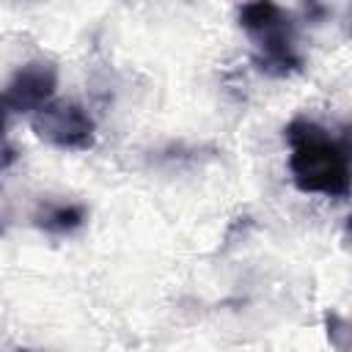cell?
<instances>
[{
  "label": "cell",
  "mask_w": 352,
  "mask_h": 352,
  "mask_svg": "<svg viewBox=\"0 0 352 352\" xmlns=\"http://www.w3.org/2000/svg\"><path fill=\"white\" fill-rule=\"evenodd\" d=\"M30 126L44 143L63 151H85L96 140V124L88 110L66 99H52L50 104L36 110L30 116Z\"/></svg>",
  "instance_id": "cell-2"
},
{
  "label": "cell",
  "mask_w": 352,
  "mask_h": 352,
  "mask_svg": "<svg viewBox=\"0 0 352 352\" xmlns=\"http://www.w3.org/2000/svg\"><path fill=\"white\" fill-rule=\"evenodd\" d=\"M8 104H6V99H3V94H0V140H3V129H6V118H8Z\"/></svg>",
  "instance_id": "cell-7"
},
{
  "label": "cell",
  "mask_w": 352,
  "mask_h": 352,
  "mask_svg": "<svg viewBox=\"0 0 352 352\" xmlns=\"http://www.w3.org/2000/svg\"><path fill=\"white\" fill-rule=\"evenodd\" d=\"M85 223V209L80 204H50L36 214V226L47 234H72Z\"/></svg>",
  "instance_id": "cell-5"
},
{
  "label": "cell",
  "mask_w": 352,
  "mask_h": 352,
  "mask_svg": "<svg viewBox=\"0 0 352 352\" xmlns=\"http://www.w3.org/2000/svg\"><path fill=\"white\" fill-rule=\"evenodd\" d=\"M283 16H286V14H283V8H280V6H275V3H270V0L248 3V6H242V8H239V25H242L250 36L264 33L267 28L278 25Z\"/></svg>",
  "instance_id": "cell-6"
},
{
  "label": "cell",
  "mask_w": 352,
  "mask_h": 352,
  "mask_svg": "<svg viewBox=\"0 0 352 352\" xmlns=\"http://www.w3.org/2000/svg\"><path fill=\"white\" fill-rule=\"evenodd\" d=\"M11 160H14V151H6V154L0 157V170H3V168H6V165H8Z\"/></svg>",
  "instance_id": "cell-8"
},
{
  "label": "cell",
  "mask_w": 352,
  "mask_h": 352,
  "mask_svg": "<svg viewBox=\"0 0 352 352\" xmlns=\"http://www.w3.org/2000/svg\"><path fill=\"white\" fill-rule=\"evenodd\" d=\"M256 38V69L270 77H289L302 69V55L294 44V28L289 16H283L278 25L267 28Z\"/></svg>",
  "instance_id": "cell-4"
},
{
  "label": "cell",
  "mask_w": 352,
  "mask_h": 352,
  "mask_svg": "<svg viewBox=\"0 0 352 352\" xmlns=\"http://www.w3.org/2000/svg\"><path fill=\"white\" fill-rule=\"evenodd\" d=\"M55 88H58V69H55V63H50V60H30V63H25L11 77V82L0 94H3V99H6L11 113H30L33 116L36 110H41L44 104L52 102Z\"/></svg>",
  "instance_id": "cell-3"
},
{
  "label": "cell",
  "mask_w": 352,
  "mask_h": 352,
  "mask_svg": "<svg viewBox=\"0 0 352 352\" xmlns=\"http://www.w3.org/2000/svg\"><path fill=\"white\" fill-rule=\"evenodd\" d=\"M19 352H36V349H19Z\"/></svg>",
  "instance_id": "cell-9"
},
{
  "label": "cell",
  "mask_w": 352,
  "mask_h": 352,
  "mask_svg": "<svg viewBox=\"0 0 352 352\" xmlns=\"http://www.w3.org/2000/svg\"><path fill=\"white\" fill-rule=\"evenodd\" d=\"M292 146L289 170L300 192H316L327 198L349 195V154L322 124L311 118H294L286 126Z\"/></svg>",
  "instance_id": "cell-1"
}]
</instances>
